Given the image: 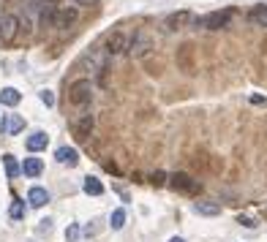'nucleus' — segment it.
<instances>
[{"instance_id": "nucleus-1", "label": "nucleus", "mask_w": 267, "mask_h": 242, "mask_svg": "<svg viewBox=\"0 0 267 242\" xmlns=\"http://www.w3.org/2000/svg\"><path fill=\"white\" fill-rule=\"evenodd\" d=\"M69 101L74 106H88L93 101V82H90V79H77V82H71Z\"/></svg>"}, {"instance_id": "nucleus-2", "label": "nucleus", "mask_w": 267, "mask_h": 242, "mask_svg": "<svg viewBox=\"0 0 267 242\" xmlns=\"http://www.w3.org/2000/svg\"><path fill=\"white\" fill-rule=\"evenodd\" d=\"M169 188H172V191H177V193H185V196H196V193L202 191L199 180H193V177H188V174H183V172L172 174V177H169Z\"/></svg>"}, {"instance_id": "nucleus-3", "label": "nucleus", "mask_w": 267, "mask_h": 242, "mask_svg": "<svg viewBox=\"0 0 267 242\" xmlns=\"http://www.w3.org/2000/svg\"><path fill=\"white\" fill-rule=\"evenodd\" d=\"M77 17H79V11H77V9H52L46 19H49L52 28H57V30H69L71 25L77 22Z\"/></svg>"}, {"instance_id": "nucleus-4", "label": "nucleus", "mask_w": 267, "mask_h": 242, "mask_svg": "<svg viewBox=\"0 0 267 242\" xmlns=\"http://www.w3.org/2000/svg\"><path fill=\"white\" fill-rule=\"evenodd\" d=\"M232 19V11H213V14L196 19V28H205V30H221L229 25Z\"/></svg>"}, {"instance_id": "nucleus-5", "label": "nucleus", "mask_w": 267, "mask_h": 242, "mask_svg": "<svg viewBox=\"0 0 267 242\" xmlns=\"http://www.w3.org/2000/svg\"><path fill=\"white\" fill-rule=\"evenodd\" d=\"M128 46H131V38L125 36L123 30H117V33H112L109 38H106V55H112V57H117V55H123V52H128Z\"/></svg>"}, {"instance_id": "nucleus-6", "label": "nucleus", "mask_w": 267, "mask_h": 242, "mask_svg": "<svg viewBox=\"0 0 267 242\" xmlns=\"http://www.w3.org/2000/svg\"><path fill=\"white\" fill-rule=\"evenodd\" d=\"M17 33H19V17L6 14L3 19H0V41H3V44H11V41L17 38Z\"/></svg>"}, {"instance_id": "nucleus-7", "label": "nucleus", "mask_w": 267, "mask_h": 242, "mask_svg": "<svg viewBox=\"0 0 267 242\" xmlns=\"http://www.w3.org/2000/svg\"><path fill=\"white\" fill-rule=\"evenodd\" d=\"M22 128H25L22 114H3V120H0V133L3 136H17Z\"/></svg>"}, {"instance_id": "nucleus-8", "label": "nucleus", "mask_w": 267, "mask_h": 242, "mask_svg": "<svg viewBox=\"0 0 267 242\" xmlns=\"http://www.w3.org/2000/svg\"><path fill=\"white\" fill-rule=\"evenodd\" d=\"M128 52L134 57H145L150 52V38L145 36V33H137V36L131 38V46H128Z\"/></svg>"}, {"instance_id": "nucleus-9", "label": "nucleus", "mask_w": 267, "mask_h": 242, "mask_svg": "<svg viewBox=\"0 0 267 242\" xmlns=\"http://www.w3.org/2000/svg\"><path fill=\"white\" fill-rule=\"evenodd\" d=\"M55 158H57V164H63V166H77L79 164V152H77V147H57L55 150Z\"/></svg>"}, {"instance_id": "nucleus-10", "label": "nucleus", "mask_w": 267, "mask_h": 242, "mask_svg": "<svg viewBox=\"0 0 267 242\" xmlns=\"http://www.w3.org/2000/svg\"><path fill=\"white\" fill-rule=\"evenodd\" d=\"M28 204L30 207H44V204H49V191L46 188H41V185H33L30 191H28Z\"/></svg>"}, {"instance_id": "nucleus-11", "label": "nucleus", "mask_w": 267, "mask_h": 242, "mask_svg": "<svg viewBox=\"0 0 267 242\" xmlns=\"http://www.w3.org/2000/svg\"><path fill=\"white\" fill-rule=\"evenodd\" d=\"M93 123H96V120H93V114H79L71 125H74V131H77L79 139H88L90 131H93Z\"/></svg>"}, {"instance_id": "nucleus-12", "label": "nucleus", "mask_w": 267, "mask_h": 242, "mask_svg": "<svg viewBox=\"0 0 267 242\" xmlns=\"http://www.w3.org/2000/svg\"><path fill=\"white\" fill-rule=\"evenodd\" d=\"M46 144H49V136H46L44 131H33L28 136V142H25V147H28L30 152H41V150H46Z\"/></svg>"}, {"instance_id": "nucleus-13", "label": "nucleus", "mask_w": 267, "mask_h": 242, "mask_svg": "<svg viewBox=\"0 0 267 242\" xmlns=\"http://www.w3.org/2000/svg\"><path fill=\"white\" fill-rule=\"evenodd\" d=\"M193 212L216 218V215H221V204H218V201H196V204H193Z\"/></svg>"}, {"instance_id": "nucleus-14", "label": "nucleus", "mask_w": 267, "mask_h": 242, "mask_svg": "<svg viewBox=\"0 0 267 242\" xmlns=\"http://www.w3.org/2000/svg\"><path fill=\"white\" fill-rule=\"evenodd\" d=\"M19 101H22V93H19L17 87H3V90H0V104L3 106H11V109H14Z\"/></svg>"}, {"instance_id": "nucleus-15", "label": "nucleus", "mask_w": 267, "mask_h": 242, "mask_svg": "<svg viewBox=\"0 0 267 242\" xmlns=\"http://www.w3.org/2000/svg\"><path fill=\"white\" fill-rule=\"evenodd\" d=\"M41 172H44V160L41 158H25V164H22L25 177H38Z\"/></svg>"}, {"instance_id": "nucleus-16", "label": "nucleus", "mask_w": 267, "mask_h": 242, "mask_svg": "<svg viewBox=\"0 0 267 242\" xmlns=\"http://www.w3.org/2000/svg\"><path fill=\"white\" fill-rule=\"evenodd\" d=\"M82 191L88 193V196H101V193H104V183L98 177H85Z\"/></svg>"}, {"instance_id": "nucleus-17", "label": "nucleus", "mask_w": 267, "mask_h": 242, "mask_svg": "<svg viewBox=\"0 0 267 242\" xmlns=\"http://www.w3.org/2000/svg\"><path fill=\"white\" fill-rule=\"evenodd\" d=\"M3 166H6V177H9V180H14L17 174H22V166L17 164V158L11 155V152H6V155H3Z\"/></svg>"}, {"instance_id": "nucleus-18", "label": "nucleus", "mask_w": 267, "mask_h": 242, "mask_svg": "<svg viewBox=\"0 0 267 242\" xmlns=\"http://www.w3.org/2000/svg\"><path fill=\"white\" fill-rule=\"evenodd\" d=\"M248 19L253 25H259V28H267V6H256L248 14Z\"/></svg>"}, {"instance_id": "nucleus-19", "label": "nucleus", "mask_w": 267, "mask_h": 242, "mask_svg": "<svg viewBox=\"0 0 267 242\" xmlns=\"http://www.w3.org/2000/svg\"><path fill=\"white\" fill-rule=\"evenodd\" d=\"M109 226H112V231H120V228L125 226V210L123 207H117V210L109 215Z\"/></svg>"}, {"instance_id": "nucleus-20", "label": "nucleus", "mask_w": 267, "mask_h": 242, "mask_svg": "<svg viewBox=\"0 0 267 242\" xmlns=\"http://www.w3.org/2000/svg\"><path fill=\"white\" fill-rule=\"evenodd\" d=\"M9 218H11V220H22V218H25V201H22V199H14V201H11Z\"/></svg>"}, {"instance_id": "nucleus-21", "label": "nucleus", "mask_w": 267, "mask_h": 242, "mask_svg": "<svg viewBox=\"0 0 267 242\" xmlns=\"http://www.w3.org/2000/svg\"><path fill=\"white\" fill-rule=\"evenodd\" d=\"M85 63H88V68L96 73V71L104 68V55H101V52H93V55H88V60H85Z\"/></svg>"}, {"instance_id": "nucleus-22", "label": "nucleus", "mask_w": 267, "mask_h": 242, "mask_svg": "<svg viewBox=\"0 0 267 242\" xmlns=\"http://www.w3.org/2000/svg\"><path fill=\"white\" fill-rule=\"evenodd\" d=\"M185 19H188V14H185V11H180V14H172L169 19H166V30H177V25H183Z\"/></svg>"}, {"instance_id": "nucleus-23", "label": "nucleus", "mask_w": 267, "mask_h": 242, "mask_svg": "<svg viewBox=\"0 0 267 242\" xmlns=\"http://www.w3.org/2000/svg\"><path fill=\"white\" fill-rule=\"evenodd\" d=\"M38 98H41V104H46V106H55V96H52V90H41V93H38Z\"/></svg>"}, {"instance_id": "nucleus-24", "label": "nucleus", "mask_w": 267, "mask_h": 242, "mask_svg": "<svg viewBox=\"0 0 267 242\" xmlns=\"http://www.w3.org/2000/svg\"><path fill=\"white\" fill-rule=\"evenodd\" d=\"M77 237H79V226H77V223H71L69 228H65V239H69V242H74Z\"/></svg>"}, {"instance_id": "nucleus-25", "label": "nucleus", "mask_w": 267, "mask_h": 242, "mask_svg": "<svg viewBox=\"0 0 267 242\" xmlns=\"http://www.w3.org/2000/svg\"><path fill=\"white\" fill-rule=\"evenodd\" d=\"M237 223H240V226H245V228H253V226H256L251 218H243V215H240V218H237Z\"/></svg>"}, {"instance_id": "nucleus-26", "label": "nucleus", "mask_w": 267, "mask_h": 242, "mask_svg": "<svg viewBox=\"0 0 267 242\" xmlns=\"http://www.w3.org/2000/svg\"><path fill=\"white\" fill-rule=\"evenodd\" d=\"M251 104H256V106H267V98H262V96H251Z\"/></svg>"}, {"instance_id": "nucleus-27", "label": "nucleus", "mask_w": 267, "mask_h": 242, "mask_svg": "<svg viewBox=\"0 0 267 242\" xmlns=\"http://www.w3.org/2000/svg\"><path fill=\"white\" fill-rule=\"evenodd\" d=\"M153 185H164V172H156V174H153Z\"/></svg>"}, {"instance_id": "nucleus-28", "label": "nucleus", "mask_w": 267, "mask_h": 242, "mask_svg": "<svg viewBox=\"0 0 267 242\" xmlns=\"http://www.w3.org/2000/svg\"><path fill=\"white\" fill-rule=\"evenodd\" d=\"M52 228V220H41V226H38V231H49Z\"/></svg>"}, {"instance_id": "nucleus-29", "label": "nucleus", "mask_w": 267, "mask_h": 242, "mask_svg": "<svg viewBox=\"0 0 267 242\" xmlns=\"http://www.w3.org/2000/svg\"><path fill=\"white\" fill-rule=\"evenodd\" d=\"M74 3H77V6H96L98 0H74Z\"/></svg>"}, {"instance_id": "nucleus-30", "label": "nucleus", "mask_w": 267, "mask_h": 242, "mask_svg": "<svg viewBox=\"0 0 267 242\" xmlns=\"http://www.w3.org/2000/svg\"><path fill=\"white\" fill-rule=\"evenodd\" d=\"M169 242H185V239H183V237H172Z\"/></svg>"}, {"instance_id": "nucleus-31", "label": "nucleus", "mask_w": 267, "mask_h": 242, "mask_svg": "<svg viewBox=\"0 0 267 242\" xmlns=\"http://www.w3.org/2000/svg\"><path fill=\"white\" fill-rule=\"evenodd\" d=\"M264 215H267V212H264Z\"/></svg>"}]
</instances>
